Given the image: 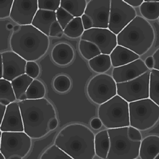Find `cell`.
I'll return each mask as SVG.
<instances>
[{
  "label": "cell",
  "instance_id": "cell-37",
  "mask_svg": "<svg viewBox=\"0 0 159 159\" xmlns=\"http://www.w3.org/2000/svg\"><path fill=\"white\" fill-rule=\"evenodd\" d=\"M40 69L38 64L35 61H27L25 74L33 79L39 76Z\"/></svg>",
  "mask_w": 159,
  "mask_h": 159
},
{
  "label": "cell",
  "instance_id": "cell-48",
  "mask_svg": "<svg viewBox=\"0 0 159 159\" xmlns=\"http://www.w3.org/2000/svg\"><path fill=\"white\" fill-rule=\"evenodd\" d=\"M155 159H159V154L157 157H156V158H155Z\"/></svg>",
  "mask_w": 159,
  "mask_h": 159
},
{
  "label": "cell",
  "instance_id": "cell-20",
  "mask_svg": "<svg viewBox=\"0 0 159 159\" xmlns=\"http://www.w3.org/2000/svg\"><path fill=\"white\" fill-rule=\"evenodd\" d=\"M111 66L118 67L134 61L139 56L128 48L117 45L110 55Z\"/></svg>",
  "mask_w": 159,
  "mask_h": 159
},
{
  "label": "cell",
  "instance_id": "cell-39",
  "mask_svg": "<svg viewBox=\"0 0 159 159\" xmlns=\"http://www.w3.org/2000/svg\"><path fill=\"white\" fill-rule=\"evenodd\" d=\"M102 123L99 118H94L90 122V126L94 130H99L101 128Z\"/></svg>",
  "mask_w": 159,
  "mask_h": 159
},
{
  "label": "cell",
  "instance_id": "cell-38",
  "mask_svg": "<svg viewBox=\"0 0 159 159\" xmlns=\"http://www.w3.org/2000/svg\"><path fill=\"white\" fill-rule=\"evenodd\" d=\"M81 18L85 30H89L93 28V24H92V21L87 15L84 14L81 16Z\"/></svg>",
  "mask_w": 159,
  "mask_h": 159
},
{
  "label": "cell",
  "instance_id": "cell-3",
  "mask_svg": "<svg viewBox=\"0 0 159 159\" xmlns=\"http://www.w3.org/2000/svg\"><path fill=\"white\" fill-rule=\"evenodd\" d=\"M50 45L49 37L32 25L19 26L10 39L12 51L27 61H36L45 55Z\"/></svg>",
  "mask_w": 159,
  "mask_h": 159
},
{
  "label": "cell",
  "instance_id": "cell-17",
  "mask_svg": "<svg viewBox=\"0 0 159 159\" xmlns=\"http://www.w3.org/2000/svg\"><path fill=\"white\" fill-rule=\"evenodd\" d=\"M149 70L143 60L139 59L127 65L114 68L112 77L116 83H123L135 79Z\"/></svg>",
  "mask_w": 159,
  "mask_h": 159
},
{
  "label": "cell",
  "instance_id": "cell-19",
  "mask_svg": "<svg viewBox=\"0 0 159 159\" xmlns=\"http://www.w3.org/2000/svg\"><path fill=\"white\" fill-rule=\"evenodd\" d=\"M74 56L73 48L66 43H57L51 51L52 60L55 63L60 66H66L70 64Z\"/></svg>",
  "mask_w": 159,
  "mask_h": 159
},
{
  "label": "cell",
  "instance_id": "cell-13",
  "mask_svg": "<svg viewBox=\"0 0 159 159\" xmlns=\"http://www.w3.org/2000/svg\"><path fill=\"white\" fill-rule=\"evenodd\" d=\"M110 0H91L87 4L84 14L91 19L93 28L108 29Z\"/></svg>",
  "mask_w": 159,
  "mask_h": 159
},
{
  "label": "cell",
  "instance_id": "cell-34",
  "mask_svg": "<svg viewBox=\"0 0 159 159\" xmlns=\"http://www.w3.org/2000/svg\"><path fill=\"white\" fill-rule=\"evenodd\" d=\"M56 16L57 21L63 31L69 23L74 18L73 16L61 7L56 11Z\"/></svg>",
  "mask_w": 159,
  "mask_h": 159
},
{
  "label": "cell",
  "instance_id": "cell-30",
  "mask_svg": "<svg viewBox=\"0 0 159 159\" xmlns=\"http://www.w3.org/2000/svg\"><path fill=\"white\" fill-rule=\"evenodd\" d=\"M140 12L144 19L155 20L159 17V2H144L140 6Z\"/></svg>",
  "mask_w": 159,
  "mask_h": 159
},
{
  "label": "cell",
  "instance_id": "cell-47",
  "mask_svg": "<svg viewBox=\"0 0 159 159\" xmlns=\"http://www.w3.org/2000/svg\"><path fill=\"white\" fill-rule=\"evenodd\" d=\"M0 159H6L5 157L1 152H0Z\"/></svg>",
  "mask_w": 159,
  "mask_h": 159
},
{
  "label": "cell",
  "instance_id": "cell-28",
  "mask_svg": "<svg viewBox=\"0 0 159 159\" xmlns=\"http://www.w3.org/2000/svg\"><path fill=\"white\" fill-rule=\"evenodd\" d=\"M46 93V89L43 83L34 79L26 93V99L37 100L43 98Z\"/></svg>",
  "mask_w": 159,
  "mask_h": 159
},
{
  "label": "cell",
  "instance_id": "cell-7",
  "mask_svg": "<svg viewBox=\"0 0 159 159\" xmlns=\"http://www.w3.org/2000/svg\"><path fill=\"white\" fill-rule=\"evenodd\" d=\"M130 126L145 131L154 126L159 120V106L151 99L129 103Z\"/></svg>",
  "mask_w": 159,
  "mask_h": 159
},
{
  "label": "cell",
  "instance_id": "cell-32",
  "mask_svg": "<svg viewBox=\"0 0 159 159\" xmlns=\"http://www.w3.org/2000/svg\"><path fill=\"white\" fill-rule=\"evenodd\" d=\"M39 159H74L56 146L51 145L42 154Z\"/></svg>",
  "mask_w": 159,
  "mask_h": 159
},
{
  "label": "cell",
  "instance_id": "cell-23",
  "mask_svg": "<svg viewBox=\"0 0 159 159\" xmlns=\"http://www.w3.org/2000/svg\"><path fill=\"white\" fill-rule=\"evenodd\" d=\"M34 80L25 74L11 81L16 100L22 101L26 99V92Z\"/></svg>",
  "mask_w": 159,
  "mask_h": 159
},
{
  "label": "cell",
  "instance_id": "cell-31",
  "mask_svg": "<svg viewBox=\"0 0 159 159\" xmlns=\"http://www.w3.org/2000/svg\"><path fill=\"white\" fill-rule=\"evenodd\" d=\"M149 98L159 106V71L155 69L150 72Z\"/></svg>",
  "mask_w": 159,
  "mask_h": 159
},
{
  "label": "cell",
  "instance_id": "cell-1",
  "mask_svg": "<svg viewBox=\"0 0 159 159\" xmlns=\"http://www.w3.org/2000/svg\"><path fill=\"white\" fill-rule=\"evenodd\" d=\"M95 134L84 125L72 124L56 136L55 144L74 159H93Z\"/></svg>",
  "mask_w": 159,
  "mask_h": 159
},
{
  "label": "cell",
  "instance_id": "cell-21",
  "mask_svg": "<svg viewBox=\"0 0 159 159\" xmlns=\"http://www.w3.org/2000/svg\"><path fill=\"white\" fill-rule=\"evenodd\" d=\"M159 154V136H148L141 141L139 157L141 159H155Z\"/></svg>",
  "mask_w": 159,
  "mask_h": 159
},
{
  "label": "cell",
  "instance_id": "cell-12",
  "mask_svg": "<svg viewBox=\"0 0 159 159\" xmlns=\"http://www.w3.org/2000/svg\"><path fill=\"white\" fill-rule=\"evenodd\" d=\"M80 39L95 44L104 55H110L118 45L117 35L108 29L92 28L85 30Z\"/></svg>",
  "mask_w": 159,
  "mask_h": 159
},
{
  "label": "cell",
  "instance_id": "cell-49",
  "mask_svg": "<svg viewBox=\"0 0 159 159\" xmlns=\"http://www.w3.org/2000/svg\"><path fill=\"white\" fill-rule=\"evenodd\" d=\"M158 21H159V17L158 18Z\"/></svg>",
  "mask_w": 159,
  "mask_h": 159
},
{
  "label": "cell",
  "instance_id": "cell-45",
  "mask_svg": "<svg viewBox=\"0 0 159 159\" xmlns=\"http://www.w3.org/2000/svg\"><path fill=\"white\" fill-rule=\"evenodd\" d=\"M3 64L2 55L0 54V79L2 78Z\"/></svg>",
  "mask_w": 159,
  "mask_h": 159
},
{
  "label": "cell",
  "instance_id": "cell-46",
  "mask_svg": "<svg viewBox=\"0 0 159 159\" xmlns=\"http://www.w3.org/2000/svg\"><path fill=\"white\" fill-rule=\"evenodd\" d=\"M9 159H22V158L21 157H19V156H14L11 157Z\"/></svg>",
  "mask_w": 159,
  "mask_h": 159
},
{
  "label": "cell",
  "instance_id": "cell-44",
  "mask_svg": "<svg viewBox=\"0 0 159 159\" xmlns=\"http://www.w3.org/2000/svg\"><path fill=\"white\" fill-rule=\"evenodd\" d=\"M7 106L4 105L0 104V123H2L6 111Z\"/></svg>",
  "mask_w": 159,
  "mask_h": 159
},
{
  "label": "cell",
  "instance_id": "cell-9",
  "mask_svg": "<svg viewBox=\"0 0 159 159\" xmlns=\"http://www.w3.org/2000/svg\"><path fill=\"white\" fill-rule=\"evenodd\" d=\"M87 92L93 102L100 105L117 95V85L112 76L100 74L90 80Z\"/></svg>",
  "mask_w": 159,
  "mask_h": 159
},
{
  "label": "cell",
  "instance_id": "cell-10",
  "mask_svg": "<svg viewBox=\"0 0 159 159\" xmlns=\"http://www.w3.org/2000/svg\"><path fill=\"white\" fill-rule=\"evenodd\" d=\"M150 72L130 81L116 83L117 95L128 103L149 98Z\"/></svg>",
  "mask_w": 159,
  "mask_h": 159
},
{
  "label": "cell",
  "instance_id": "cell-35",
  "mask_svg": "<svg viewBox=\"0 0 159 159\" xmlns=\"http://www.w3.org/2000/svg\"><path fill=\"white\" fill-rule=\"evenodd\" d=\"M61 0H38L39 9L56 11L61 7Z\"/></svg>",
  "mask_w": 159,
  "mask_h": 159
},
{
  "label": "cell",
  "instance_id": "cell-2",
  "mask_svg": "<svg viewBox=\"0 0 159 159\" xmlns=\"http://www.w3.org/2000/svg\"><path fill=\"white\" fill-rule=\"evenodd\" d=\"M24 123V132L31 139L43 137L50 131L51 119L56 118V110L48 100L25 99L19 102Z\"/></svg>",
  "mask_w": 159,
  "mask_h": 159
},
{
  "label": "cell",
  "instance_id": "cell-41",
  "mask_svg": "<svg viewBox=\"0 0 159 159\" xmlns=\"http://www.w3.org/2000/svg\"><path fill=\"white\" fill-rule=\"evenodd\" d=\"M154 59V65L153 69L159 71V48L157 49L152 56Z\"/></svg>",
  "mask_w": 159,
  "mask_h": 159
},
{
  "label": "cell",
  "instance_id": "cell-25",
  "mask_svg": "<svg viewBox=\"0 0 159 159\" xmlns=\"http://www.w3.org/2000/svg\"><path fill=\"white\" fill-rule=\"evenodd\" d=\"M90 68L97 73L104 74L108 71L111 66L110 55L101 54L88 62Z\"/></svg>",
  "mask_w": 159,
  "mask_h": 159
},
{
  "label": "cell",
  "instance_id": "cell-26",
  "mask_svg": "<svg viewBox=\"0 0 159 159\" xmlns=\"http://www.w3.org/2000/svg\"><path fill=\"white\" fill-rule=\"evenodd\" d=\"M16 100L11 82L0 79V104L7 106Z\"/></svg>",
  "mask_w": 159,
  "mask_h": 159
},
{
  "label": "cell",
  "instance_id": "cell-22",
  "mask_svg": "<svg viewBox=\"0 0 159 159\" xmlns=\"http://www.w3.org/2000/svg\"><path fill=\"white\" fill-rule=\"evenodd\" d=\"M94 146L96 155L100 158L107 159L110 148V139L107 130L101 131L95 134Z\"/></svg>",
  "mask_w": 159,
  "mask_h": 159
},
{
  "label": "cell",
  "instance_id": "cell-6",
  "mask_svg": "<svg viewBox=\"0 0 159 159\" xmlns=\"http://www.w3.org/2000/svg\"><path fill=\"white\" fill-rule=\"evenodd\" d=\"M98 115L108 129L130 126L129 103L118 95L100 105Z\"/></svg>",
  "mask_w": 159,
  "mask_h": 159
},
{
  "label": "cell",
  "instance_id": "cell-15",
  "mask_svg": "<svg viewBox=\"0 0 159 159\" xmlns=\"http://www.w3.org/2000/svg\"><path fill=\"white\" fill-rule=\"evenodd\" d=\"M38 10V0H14L10 17L20 26L32 25Z\"/></svg>",
  "mask_w": 159,
  "mask_h": 159
},
{
  "label": "cell",
  "instance_id": "cell-50",
  "mask_svg": "<svg viewBox=\"0 0 159 159\" xmlns=\"http://www.w3.org/2000/svg\"></svg>",
  "mask_w": 159,
  "mask_h": 159
},
{
  "label": "cell",
  "instance_id": "cell-16",
  "mask_svg": "<svg viewBox=\"0 0 159 159\" xmlns=\"http://www.w3.org/2000/svg\"><path fill=\"white\" fill-rule=\"evenodd\" d=\"M3 64V79L12 81L25 74L27 61L13 51L1 53Z\"/></svg>",
  "mask_w": 159,
  "mask_h": 159
},
{
  "label": "cell",
  "instance_id": "cell-27",
  "mask_svg": "<svg viewBox=\"0 0 159 159\" xmlns=\"http://www.w3.org/2000/svg\"><path fill=\"white\" fill-rule=\"evenodd\" d=\"M85 31L81 17H75L64 30V34L69 38L77 39L81 37Z\"/></svg>",
  "mask_w": 159,
  "mask_h": 159
},
{
  "label": "cell",
  "instance_id": "cell-42",
  "mask_svg": "<svg viewBox=\"0 0 159 159\" xmlns=\"http://www.w3.org/2000/svg\"><path fill=\"white\" fill-rule=\"evenodd\" d=\"M58 125H59V122L57 118H55L51 119L48 125V128L50 131L56 129L58 127Z\"/></svg>",
  "mask_w": 159,
  "mask_h": 159
},
{
  "label": "cell",
  "instance_id": "cell-24",
  "mask_svg": "<svg viewBox=\"0 0 159 159\" xmlns=\"http://www.w3.org/2000/svg\"><path fill=\"white\" fill-rule=\"evenodd\" d=\"M87 4L86 0H61V7L75 18L84 14Z\"/></svg>",
  "mask_w": 159,
  "mask_h": 159
},
{
  "label": "cell",
  "instance_id": "cell-43",
  "mask_svg": "<svg viewBox=\"0 0 159 159\" xmlns=\"http://www.w3.org/2000/svg\"><path fill=\"white\" fill-rule=\"evenodd\" d=\"M145 65L147 67L149 70L153 69L154 68V61L152 56H149L145 59Z\"/></svg>",
  "mask_w": 159,
  "mask_h": 159
},
{
  "label": "cell",
  "instance_id": "cell-40",
  "mask_svg": "<svg viewBox=\"0 0 159 159\" xmlns=\"http://www.w3.org/2000/svg\"><path fill=\"white\" fill-rule=\"evenodd\" d=\"M124 1L133 8L140 6L144 2V0H125Z\"/></svg>",
  "mask_w": 159,
  "mask_h": 159
},
{
  "label": "cell",
  "instance_id": "cell-11",
  "mask_svg": "<svg viewBox=\"0 0 159 159\" xmlns=\"http://www.w3.org/2000/svg\"><path fill=\"white\" fill-rule=\"evenodd\" d=\"M136 16L134 8L124 1L111 0L108 29L118 35Z\"/></svg>",
  "mask_w": 159,
  "mask_h": 159
},
{
  "label": "cell",
  "instance_id": "cell-18",
  "mask_svg": "<svg viewBox=\"0 0 159 159\" xmlns=\"http://www.w3.org/2000/svg\"><path fill=\"white\" fill-rule=\"evenodd\" d=\"M2 132H24V123L18 102H12L7 107L5 115L0 123Z\"/></svg>",
  "mask_w": 159,
  "mask_h": 159
},
{
  "label": "cell",
  "instance_id": "cell-14",
  "mask_svg": "<svg viewBox=\"0 0 159 159\" xmlns=\"http://www.w3.org/2000/svg\"><path fill=\"white\" fill-rule=\"evenodd\" d=\"M32 25L48 37L60 38L64 34L63 30L56 18V11L39 9Z\"/></svg>",
  "mask_w": 159,
  "mask_h": 159
},
{
  "label": "cell",
  "instance_id": "cell-29",
  "mask_svg": "<svg viewBox=\"0 0 159 159\" xmlns=\"http://www.w3.org/2000/svg\"><path fill=\"white\" fill-rule=\"evenodd\" d=\"M79 49L81 56L88 61L102 54L100 50L95 44L84 40L80 39V41Z\"/></svg>",
  "mask_w": 159,
  "mask_h": 159
},
{
  "label": "cell",
  "instance_id": "cell-8",
  "mask_svg": "<svg viewBox=\"0 0 159 159\" xmlns=\"http://www.w3.org/2000/svg\"><path fill=\"white\" fill-rule=\"evenodd\" d=\"M0 152L9 159L18 156L25 157L32 147L31 138L24 132H2L0 130Z\"/></svg>",
  "mask_w": 159,
  "mask_h": 159
},
{
  "label": "cell",
  "instance_id": "cell-5",
  "mask_svg": "<svg viewBox=\"0 0 159 159\" xmlns=\"http://www.w3.org/2000/svg\"><path fill=\"white\" fill-rule=\"evenodd\" d=\"M110 148L107 159H134L139 157L140 131L131 126L108 129Z\"/></svg>",
  "mask_w": 159,
  "mask_h": 159
},
{
  "label": "cell",
  "instance_id": "cell-36",
  "mask_svg": "<svg viewBox=\"0 0 159 159\" xmlns=\"http://www.w3.org/2000/svg\"><path fill=\"white\" fill-rule=\"evenodd\" d=\"M14 0H3L0 2V18H7L10 16Z\"/></svg>",
  "mask_w": 159,
  "mask_h": 159
},
{
  "label": "cell",
  "instance_id": "cell-33",
  "mask_svg": "<svg viewBox=\"0 0 159 159\" xmlns=\"http://www.w3.org/2000/svg\"><path fill=\"white\" fill-rule=\"evenodd\" d=\"M71 81L70 78L65 75H60L54 80L53 86L56 92L61 93H66L71 88Z\"/></svg>",
  "mask_w": 159,
  "mask_h": 159
},
{
  "label": "cell",
  "instance_id": "cell-4",
  "mask_svg": "<svg viewBox=\"0 0 159 159\" xmlns=\"http://www.w3.org/2000/svg\"><path fill=\"white\" fill-rule=\"evenodd\" d=\"M117 37L118 45L127 48L140 56L152 47L155 34L153 27L147 20L137 16Z\"/></svg>",
  "mask_w": 159,
  "mask_h": 159
}]
</instances>
